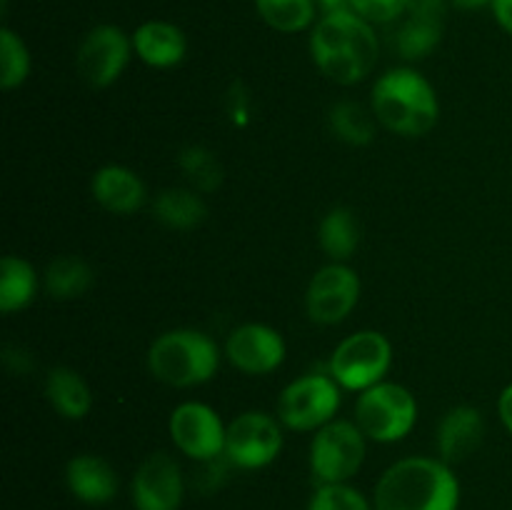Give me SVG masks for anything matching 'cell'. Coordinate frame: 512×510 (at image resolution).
Returning <instances> with one entry per match:
<instances>
[{
    "label": "cell",
    "instance_id": "cell-1",
    "mask_svg": "<svg viewBox=\"0 0 512 510\" xmlns=\"http://www.w3.org/2000/svg\"><path fill=\"white\" fill-rule=\"evenodd\" d=\"M463 488L453 465L408 455L383 470L373 488L375 510H460Z\"/></svg>",
    "mask_w": 512,
    "mask_h": 510
},
{
    "label": "cell",
    "instance_id": "cell-2",
    "mask_svg": "<svg viewBox=\"0 0 512 510\" xmlns=\"http://www.w3.org/2000/svg\"><path fill=\"white\" fill-rule=\"evenodd\" d=\"M310 55L320 73L338 85H358L378 65L380 40L373 23L353 10L323 15L310 33Z\"/></svg>",
    "mask_w": 512,
    "mask_h": 510
},
{
    "label": "cell",
    "instance_id": "cell-3",
    "mask_svg": "<svg viewBox=\"0 0 512 510\" xmlns=\"http://www.w3.org/2000/svg\"><path fill=\"white\" fill-rule=\"evenodd\" d=\"M370 110L385 130L403 138H423L440 120V100L433 83L408 65L388 70L375 80Z\"/></svg>",
    "mask_w": 512,
    "mask_h": 510
},
{
    "label": "cell",
    "instance_id": "cell-4",
    "mask_svg": "<svg viewBox=\"0 0 512 510\" xmlns=\"http://www.w3.org/2000/svg\"><path fill=\"white\" fill-rule=\"evenodd\" d=\"M218 368L220 348L203 330H165L148 350V370L170 388H198L213 380Z\"/></svg>",
    "mask_w": 512,
    "mask_h": 510
},
{
    "label": "cell",
    "instance_id": "cell-5",
    "mask_svg": "<svg viewBox=\"0 0 512 510\" xmlns=\"http://www.w3.org/2000/svg\"><path fill=\"white\" fill-rule=\"evenodd\" d=\"M368 455V438L355 420L335 418L310 440V475L315 485L350 483L360 473Z\"/></svg>",
    "mask_w": 512,
    "mask_h": 510
},
{
    "label": "cell",
    "instance_id": "cell-6",
    "mask_svg": "<svg viewBox=\"0 0 512 510\" xmlns=\"http://www.w3.org/2000/svg\"><path fill=\"white\" fill-rule=\"evenodd\" d=\"M355 423L373 443H400L418 423V400L405 385L383 380L358 395Z\"/></svg>",
    "mask_w": 512,
    "mask_h": 510
},
{
    "label": "cell",
    "instance_id": "cell-7",
    "mask_svg": "<svg viewBox=\"0 0 512 510\" xmlns=\"http://www.w3.org/2000/svg\"><path fill=\"white\" fill-rule=\"evenodd\" d=\"M393 365V343L380 330H358L335 345L328 373L350 393H363L383 383Z\"/></svg>",
    "mask_w": 512,
    "mask_h": 510
},
{
    "label": "cell",
    "instance_id": "cell-8",
    "mask_svg": "<svg viewBox=\"0 0 512 510\" xmlns=\"http://www.w3.org/2000/svg\"><path fill=\"white\" fill-rule=\"evenodd\" d=\"M343 388L330 373H308L283 388L278 398V420L295 433H315L338 418Z\"/></svg>",
    "mask_w": 512,
    "mask_h": 510
},
{
    "label": "cell",
    "instance_id": "cell-9",
    "mask_svg": "<svg viewBox=\"0 0 512 510\" xmlns=\"http://www.w3.org/2000/svg\"><path fill=\"white\" fill-rule=\"evenodd\" d=\"M283 423L278 415L245 410L228 423L225 458L233 468L263 470L283 453Z\"/></svg>",
    "mask_w": 512,
    "mask_h": 510
},
{
    "label": "cell",
    "instance_id": "cell-10",
    "mask_svg": "<svg viewBox=\"0 0 512 510\" xmlns=\"http://www.w3.org/2000/svg\"><path fill=\"white\" fill-rule=\"evenodd\" d=\"M168 430L175 448L195 463H210L225 455L228 425L223 423L218 410L200 400H188L173 408Z\"/></svg>",
    "mask_w": 512,
    "mask_h": 510
},
{
    "label": "cell",
    "instance_id": "cell-11",
    "mask_svg": "<svg viewBox=\"0 0 512 510\" xmlns=\"http://www.w3.org/2000/svg\"><path fill=\"white\" fill-rule=\"evenodd\" d=\"M133 53V38H128L118 25H95L80 40L75 53L78 75L90 88H110L125 73Z\"/></svg>",
    "mask_w": 512,
    "mask_h": 510
},
{
    "label": "cell",
    "instance_id": "cell-12",
    "mask_svg": "<svg viewBox=\"0 0 512 510\" xmlns=\"http://www.w3.org/2000/svg\"><path fill=\"white\" fill-rule=\"evenodd\" d=\"M360 303V275L348 263H328L310 278L305 313L315 325H338Z\"/></svg>",
    "mask_w": 512,
    "mask_h": 510
},
{
    "label": "cell",
    "instance_id": "cell-13",
    "mask_svg": "<svg viewBox=\"0 0 512 510\" xmlns=\"http://www.w3.org/2000/svg\"><path fill=\"white\" fill-rule=\"evenodd\" d=\"M448 0H408L398 20L388 25L390 45L405 60H423L443 40Z\"/></svg>",
    "mask_w": 512,
    "mask_h": 510
},
{
    "label": "cell",
    "instance_id": "cell-14",
    "mask_svg": "<svg viewBox=\"0 0 512 510\" xmlns=\"http://www.w3.org/2000/svg\"><path fill=\"white\" fill-rule=\"evenodd\" d=\"M185 473L170 453H150L130 480L135 510H180L185 500Z\"/></svg>",
    "mask_w": 512,
    "mask_h": 510
},
{
    "label": "cell",
    "instance_id": "cell-15",
    "mask_svg": "<svg viewBox=\"0 0 512 510\" xmlns=\"http://www.w3.org/2000/svg\"><path fill=\"white\" fill-rule=\"evenodd\" d=\"M288 345L280 330L265 323H245L225 338V358L245 375H270L285 363Z\"/></svg>",
    "mask_w": 512,
    "mask_h": 510
},
{
    "label": "cell",
    "instance_id": "cell-16",
    "mask_svg": "<svg viewBox=\"0 0 512 510\" xmlns=\"http://www.w3.org/2000/svg\"><path fill=\"white\" fill-rule=\"evenodd\" d=\"M65 485L70 495L85 505H108L120 493V478L115 468L95 453H80L68 460Z\"/></svg>",
    "mask_w": 512,
    "mask_h": 510
},
{
    "label": "cell",
    "instance_id": "cell-17",
    "mask_svg": "<svg viewBox=\"0 0 512 510\" xmlns=\"http://www.w3.org/2000/svg\"><path fill=\"white\" fill-rule=\"evenodd\" d=\"M485 418L473 405H455L443 415L435 433L438 458L455 465L468 460L483 445Z\"/></svg>",
    "mask_w": 512,
    "mask_h": 510
},
{
    "label": "cell",
    "instance_id": "cell-18",
    "mask_svg": "<svg viewBox=\"0 0 512 510\" xmlns=\"http://www.w3.org/2000/svg\"><path fill=\"white\" fill-rule=\"evenodd\" d=\"M95 203L113 215H133L148 200V190L140 175L125 165H105L90 183Z\"/></svg>",
    "mask_w": 512,
    "mask_h": 510
},
{
    "label": "cell",
    "instance_id": "cell-19",
    "mask_svg": "<svg viewBox=\"0 0 512 510\" xmlns=\"http://www.w3.org/2000/svg\"><path fill=\"white\" fill-rule=\"evenodd\" d=\"M133 50L150 68H175L188 53V38L168 20H148L133 33Z\"/></svg>",
    "mask_w": 512,
    "mask_h": 510
},
{
    "label": "cell",
    "instance_id": "cell-20",
    "mask_svg": "<svg viewBox=\"0 0 512 510\" xmlns=\"http://www.w3.org/2000/svg\"><path fill=\"white\" fill-rule=\"evenodd\" d=\"M45 398L55 413L65 420H83L93 408V393L78 370L68 365L48 370L45 375Z\"/></svg>",
    "mask_w": 512,
    "mask_h": 510
},
{
    "label": "cell",
    "instance_id": "cell-21",
    "mask_svg": "<svg viewBox=\"0 0 512 510\" xmlns=\"http://www.w3.org/2000/svg\"><path fill=\"white\" fill-rule=\"evenodd\" d=\"M360 223L355 213L345 205L328 210L320 220L318 228V243L323 253L328 255L330 263H345L353 258V253L360 245Z\"/></svg>",
    "mask_w": 512,
    "mask_h": 510
},
{
    "label": "cell",
    "instance_id": "cell-22",
    "mask_svg": "<svg viewBox=\"0 0 512 510\" xmlns=\"http://www.w3.org/2000/svg\"><path fill=\"white\" fill-rule=\"evenodd\" d=\"M38 273L20 255H5L0 263V310L5 315L25 310L38 295Z\"/></svg>",
    "mask_w": 512,
    "mask_h": 510
},
{
    "label": "cell",
    "instance_id": "cell-23",
    "mask_svg": "<svg viewBox=\"0 0 512 510\" xmlns=\"http://www.w3.org/2000/svg\"><path fill=\"white\" fill-rule=\"evenodd\" d=\"M153 215L165 228L193 230L203 223L208 208H205V200L200 198L198 190L168 188L155 198Z\"/></svg>",
    "mask_w": 512,
    "mask_h": 510
},
{
    "label": "cell",
    "instance_id": "cell-24",
    "mask_svg": "<svg viewBox=\"0 0 512 510\" xmlns=\"http://www.w3.org/2000/svg\"><path fill=\"white\" fill-rule=\"evenodd\" d=\"M45 293L55 300L83 298L93 285V268L83 258L75 255H60L45 268L43 275Z\"/></svg>",
    "mask_w": 512,
    "mask_h": 510
},
{
    "label": "cell",
    "instance_id": "cell-25",
    "mask_svg": "<svg viewBox=\"0 0 512 510\" xmlns=\"http://www.w3.org/2000/svg\"><path fill=\"white\" fill-rule=\"evenodd\" d=\"M330 130L338 140L348 145H368L375 138V115L373 110H365L363 105L353 103V100H340L330 108L328 115Z\"/></svg>",
    "mask_w": 512,
    "mask_h": 510
},
{
    "label": "cell",
    "instance_id": "cell-26",
    "mask_svg": "<svg viewBox=\"0 0 512 510\" xmlns=\"http://www.w3.org/2000/svg\"><path fill=\"white\" fill-rule=\"evenodd\" d=\"M258 15L280 33H303L315 25V0H255Z\"/></svg>",
    "mask_w": 512,
    "mask_h": 510
},
{
    "label": "cell",
    "instance_id": "cell-27",
    "mask_svg": "<svg viewBox=\"0 0 512 510\" xmlns=\"http://www.w3.org/2000/svg\"><path fill=\"white\" fill-rule=\"evenodd\" d=\"M178 163L185 178L190 180V185L198 193H213L223 183V165L215 158V153H210L203 145H190V148H185L180 153Z\"/></svg>",
    "mask_w": 512,
    "mask_h": 510
},
{
    "label": "cell",
    "instance_id": "cell-28",
    "mask_svg": "<svg viewBox=\"0 0 512 510\" xmlns=\"http://www.w3.org/2000/svg\"><path fill=\"white\" fill-rule=\"evenodd\" d=\"M30 75V53L23 38L10 28L0 30V85L3 90L20 88Z\"/></svg>",
    "mask_w": 512,
    "mask_h": 510
},
{
    "label": "cell",
    "instance_id": "cell-29",
    "mask_svg": "<svg viewBox=\"0 0 512 510\" xmlns=\"http://www.w3.org/2000/svg\"><path fill=\"white\" fill-rule=\"evenodd\" d=\"M305 510H375L373 498L350 483L315 485Z\"/></svg>",
    "mask_w": 512,
    "mask_h": 510
},
{
    "label": "cell",
    "instance_id": "cell-30",
    "mask_svg": "<svg viewBox=\"0 0 512 510\" xmlns=\"http://www.w3.org/2000/svg\"><path fill=\"white\" fill-rule=\"evenodd\" d=\"M408 0H350V10L373 25H390L400 18Z\"/></svg>",
    "mask_w": 512,
    "mask_h": 510
},
{
    "label": "cell",
    "instance_id": "cell-31",
    "mask_svg": "<svg viewBox=\"0 0 512 510\" xmlns=\"http://www.w3.org/2000/svg\"><path fill=\"white\" fill-rule=\"evenodd\" d=\"M490 8H493V15L495 20H498L500 28L508 35H512V0H493Z\"/></svg>",
    "mask_w": 512,
    "mask_h": 510
},
{
    "label": "cell",
    "instance_id": "cell-32",
    "mask_svg": "<svg viewBox=\"0 0 512 510\" xmlns=\"http://www.w3.org/2000/svg\"><path fill=\"white\" fill-rule=\"evenodd\" d=\"M498 415H500V420H503L505 430H508V433L512 435V383L505 385L503 393H500Z\"/></svg>",
    "mask_w": 512,
    "mask_h": 510
},
{
    "label": "cell",
    "instance_id": "cell-33",
    "mask_svg": "<svg viewBox=\"0 0 512 510\" xmlns=\"http://www.w3.org/2000/svg\"><path fill=\"white\" fill-rule=\"evenodd\" d=\"M318 10L323 15L340 13V10H350V0H315Z\"/></svg>",
    "mask_w": 512,
    "mask_h": 510
},
{
    "label": "cell",
    "instance_id": "cell-34",
    "mask_svg": "<svg viewBox=\"0 0 512 510\" xmlns=\"http://www.w3.org/2000/svg\"><path fill=\"white\" fill-rule=\"evenodd\" d=\"M450 5H455V8L460 10H480V8H488V5H493V0H448Z\"/></svg>",
    "mask_w": 512,
    "mask_h": 510
}]
</instances>
